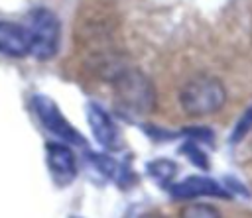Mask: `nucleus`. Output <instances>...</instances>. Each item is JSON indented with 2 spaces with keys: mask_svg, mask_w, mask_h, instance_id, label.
I'll use <instances>...</instances> for the list:
<instances>
[{
  "mask_svg": "<svg viewBox=\"0 0 252 218\" xmlns=\"http://www.w3.org/2000/svg\"><path fill=\"white\" fill-rule=\"evenodd\" d=\"M183 153H187V155L191 157V163H195V165H199V167H203V169H207V167H209L207 157H205V153L199 149L197 141H189V143L183 147Z\"/></svg>",
  "mask_w": 252,
  "mask_h": 218,
  "instance_id": "nucleus-12",
  "label": "nucleus"
},
{
  "mask_svg": "<svg viewBox=\"0 0 252 218\" xmlns=\"http://www.w3.org/2000/svg\"><path fill=\"white\" fill-rule=\"evenodd\" d=\"M250 128H252V106H250V108L244 112V116L238 120L236 128H234V134H232V141L242 139V137L250 132Z\"/></svg>",
  "mask_w": 252,
  "mask_h": 218,
  "instance_id": "nucleus-11",
  "label": "nucleus"
},
{
  "mask_svg": "<svg viewBox=\"0 0 252 218\" xmlns=\"http://www.w3.org/2000/svg\"><path fill=\"white\" fill-rule=\"evenodd\" d=\"M116 88V98L122 108L134 114H146L154 108L156 102V90L150 79L136 71V69H126L116 77L114 82Z\"/></svg>",
  "mask_w": 252,
  "mask_h": 218,
  "instance_id": "nucleus-3",
  "label": "nucleus"
},
{
  "mask_svg": "<svg viewBox=\"0 0 252 218\" xmlns=\"http://www.w3.org/2000/svg\"><path fill=\"white\" fill-rule=\"evenodd\" d=\"M179 218H220V212L205 202H193L183 206V210L179 212Z\"/></svg>",
  "mask_w": 252,
  "mask_h": 218,
  "instance_id": "nucleus-9",
  "label": "nucleus"
},
{
  "mask_svg": "<svg viewBox=\"0 0 252 218\" xmlns=\"http://www.w3.org/2000/svg\"><path fill=\"white\" fill-rule=\"evenodd\" d=\"M169 192L175 198H199V196H228V192L215 183L209 177H201V175H193L187 177L175 185L169 187Z\"/></svg>",
  "mask_w": 252,
  "mask_h": 218,
  "instance_id": "nucleus-7",
  "label": "nucleus"
},
{
  "mask_svg": "<svg viewBox=\"0 0 252 218\" xmlns=\"http://www.w3.org/2000/svg\"><path fill=\"white\" fill-rule=\"evenodd\" d=\"M148 171H150V173H152V177H154V179H158V181H169V179L175 175L177 167H175L171 161L159 159V161H154L152 165H148Z\"/></svg>",
  "mask_w": 252,
  "mask_h": 218,
  "instance_id": "nucleus-10",
  "label": "nucleus"
},
{
  "mask_svg": "<svg viewBox=\"0 0 252 218\" xmlns=\"http://www.w3.org/2000/svg\"><path fill=\"white\" fill-rule=\"evenodd\" d=\"M140 218H165V216H161V214H158V212H146V214H142Z\"/></svg>",
  "mask_w": 252,
  "mask_h": 218,
  "instance_id": "nucleus-13",
  "label": "nucleus"
},
{
  "mask_svg": "<svg viewBox=\"0 0 252 218\" xmlns=\"http://www.w3.org/2000/svg\"><path fill=\"white\" fill-rule=\"evenodd\" d=\"M32 110L35 112V116L39 118V122L51 132L55 134L59 139L67 141V143H83V137L79 136V132L67 122V118L61 114L59 106L45 94H35L32 98Z\"/></svg>",
  "mask_w": 252,
  "mask_h": 218,
  "instance_id": "nucleus-4",
  "label": "nucleus"
},
{
  "mask_svg": "<svg viewBox=\"0 0 252 218\" xmlns=\"http://www.w3.org/2000/svg\"><path fill=\"white\" fill-rule=\"evenodd\" d=\"M45 155H47V165L53 173V181L57 185H67L77 177V159L71 147L49 141L45 145Z\"/></svg>",
  "mask_w": 252,
  "mask_h": 218,
  "instance_id": "nucleus-5",
  "label": "nucleus"
},
{
  "mask_svg": "<svg viewBox=\"0 0 252 218\" xmlns=\"http://www.w3.org/2000/svg\"><path fill=\"white\" fill-rule=\"evenodd\" d=\"M179 102L189 116H209L224 106L226 88L217 77L197 75L183 84Z\"/></svg>",
  "mask_w": 252,
  "mask_h": 218,
  "instance_id": "nucleus-1",
  "label": "nucleus"
},
{
  "mask_svg": "<svg viewBox=\"0 0 252 218\" xmlns=\"http://www.w3.org/2000/svg\"><path fill=\"white\" fill-rule=\"evenodd\" d=\"M87 118H89V126H91V132H93L94 139L102 147L114 149L118 145V132H116V126H114L112 118L98 104H89Z\"/></svg>",
  "mask_w": 252,
  "mask_h": 218,
  "instance_id": "nucleus-8",
  "label": "nucleus"
},
{
  "mask_svg": "<svg viewBox=\"0 0 252 218\" xmlns=\"http://www.w3.org/2000/svg\"><path fill=\"white\" fill-rule=\"evenodd\" d=\"M0 53L8 57H26L32 53L30 33L26 26L16 22H0Z\"/></svg>",
  "mask_w": 252,
  "mask_h": 218,
  "instance_id": "nucleus-6",
  "label": "nucleus"
},
{
  "mask_svg": "<svg viewBox=\"0 0 252 218\" xmlns=\"http://www.w3.org/2000/svg\"><path fill=\"white\" fill-rule=\"evenodd\" d=\"M26 29L30 33L32 53L45 61L57 53L61 26L57 16L47 8H33L26 18Z\"/></svg>",
  "mask_w": 252,
  "mask_h": 218,
  "instance_id": "nucleus-2",
  "label": "nucleus"
}]
</instances>
